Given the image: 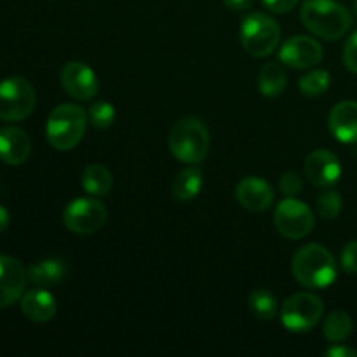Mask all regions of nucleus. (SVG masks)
Instances as JSON below:
<instances>
[{"mask_svg":"<svg viewBox=\"0 0 357 357\" xmlns=\"http://www.w3.org/2000/svg\"><path fill=\"white\" fill-rule=\"evenodd\" d=\"M241 42L248 54L253 58H265L278 49L281 42V28L268 14L251 13L241 24Z\"/></svg>","mask_w":357,"mask_h":357,"instance_id":"5","label":"nucleus"},{"mask_svg":"<svg viewBox=\"0 0 357 357\" xmlns=\"http://www.w3.org/2000/svg\"><path fill=\"white\" fill-rule=\"evenodd\" d=\"M330 131L338 142L357 143V101H340L328 117Z\"/></svg>","mask_w":357,"mask_h":357,"instance_id":"16","label":"nucleus"},{"mask_svg":"<svg viewBox=\"0 0 357 357\" xmlns=\"http://www.w3.org/2000/svg\"><path fill=\"white\" fill-rule=\"evenodd\" d=\"M328 357H357V351L351 347H345V345H335V347L328 349L326 351Z\"/></svg>","mask_w":357,"mask_h":357,"instance_id":"31","label":"nucleus"},{"mask_svg":"<svg viewBox=\"0 0 357 357\" xmlns=\"http://www.w3.org/2000/svg\"><path fill=\"white\" fill-rule=\"evenodd\" d=\"M204 185L202 171L199 167H185L176 174L173 181V195L181 202H188L197 197Z\"/></svg>","mask_w":357,"mask_h":357,"instance_id":"19","label":"nucleus"},{"mask_svg":"<svg viewBox=\"0 0 357 357\" xmlns=\"http://www.w3.org/2000/svg\"><path fill=\"white\" fill-rule=\"evenodd\" d=\"M261 2H264V6L267 7L268 10H272V13L286 14L291 9H295L296 3H298L300 0H261Z\"/></svg>","mask_w":357,"mask_h":357,"instance_id":"30","label":"nucleus"},{"mask_svg":"<svg viewBox=\"0 0 357 357\" xmlns=\"http://www.w3.org/2000/svg\"><path fill=\"white\" fill-rule=\"evenodd\" d=\"M63 89L79 101H91L98 94L100 84H98L96 73L91 66L80 61H70L61 70Z\"/></svg>","mask_w":357,"mask_h":357,"instance_id":"11","label":"nucleus"},{"mask_svg":"<svg viewBox=\"0 0 357 357\" xmlns=\"http://www.w3.org/2000/svg\"><path fill=\"white\" fill-rule=\"evenodd\" d=\"M68 267L59 258H45V260L37 261L26 271L28 281L33 282L38 288H47V286L58 284L61 279H65Z\"/></svg>","mask_w":357,"mask_h":357,"instance_id":"18","label":"nucleus"},{"mask_svg":"<svg viewBox=\"0 0 357 357\" xmlns=\"http://www.w3.org/2000/svg\"><path fill=\"white\" fill-rule=\"evenodd\" d=\"M342 268L349 274H357V241L345 244L344 251H342Z\"/></svg>","mask_w":357,"mask_h":357,"instance_id":"28","label":"nucleus"},{"mask_svg":"<svg viewBox=\"0 0 357 357\" xmlns=\"http://www.w3.org/2000/svg\"><path fill=\"white\" fill-rule=\"evenodd\" d=\"M107 222V208L96 197H79L68 202L63 211V223L77 236L98 232Z\"/></svg>","mask_w":357,"mask_h":357,"instance_id":"8","label":"nucleus"},{"mask_svg":"<svg viewBox=\"0 0 357 357\" xmlns=\"http://www.w3.org/2000/svg\"><path fill=\"white\" fill-rule=\"evenodd\" d=\"M37 96L35 89L23 77H7L0 82V119L20 122L33 112Z\"/></svg>","mask_w":357,"mask_h":357,"instance_id":"7","label":"nucleus"},{"mask_svg":"<svg viewBox=\"0 0 357 357\" xmlns=\"http://www.w3.org/2000/svg\"><path fill=\"white\" fill-rule=\"evenodd\" d=\"M286 84H288V79H286L284 70H282V66L279 63H265L260 68V73H258V89H260V93L264 96H281L286 89Z\"/></svg>","mask_w":357,"mask_h":357,"instance_id":"20","label":"nucleus"},{"mask_svg":"<svg viewBox=\"0 0 357 357\" xmlns=\"http://www.w3.org/2000/svg\"><path fill=\"white\" fill-rule=\"evenodd\" d=\"M303 169L310 183L321 188H333L342 176V164L338 157L324 149L310 152Z\"/></svg>","mask_w":357,"mask_h":357,"instance_id":"12","label":"nucleus"},{"mask_svg":"<svg viewBox=\"0 0 357 357\" xmlns=\"http://www.w3.org/2000/svg\"><path fill=\"white\" fill-rule=\"evenodd\" d=\"M323 59V47L319 42L305 35L288 38L279 49V61L296 70H307L319 65Z\"/></svg>","mask_w":357,"mask_h":357,"instance_id":"10","label":"nucleus"},{"mask_svg":"<svg viewBox=\"0 0 357 357\" xmlns=\"http://www.w3.org/2000/svg\"><path fill=\"white\" fill-rule=\"evenodd\" d=\"M31 143L26 132L16 126L0 129V160L9 166H21L30 157Z\"/></svg>","mask_w":357,"mask_h":357,"instance_id":"15","label":"nucleus"},{"mask_svg":"<svg viewBox=\"0 0 357 357\" xmlns=\"http://www.w3.org/2000/svg\"><path fill=\"white\" fill-rule=\"evenodd\" d=\"M291 272L305 288L324 289L337 281V261L321 244H307L293 257Z\"/></svg>","mask_w":357,"mask_h":357,"instance_id":"2","label":"nucleus"},{"mask_svg":"<svg viewBox=\"0 0 357 357\" xmlns=\"http://www.w3.org/2000/svg\"><path fill=\"white\" fill-rule=\"evenodd\" d=\"M331 86V75L326 70H312L298 80V87L305 96H321Z\"/></svg>","mask_w":357,"mask_h":357,"instance_id":"24","label":"nucleus"},{"mask_svg":"<svg viewBox=\"0 0 357 357\" xmlns=\"http://www.w3.org/2000/svg\"><path fill=\"white\" fill-rule=\"evenodd\" d=\"M314 213L305 202L295 197H286L278 204L274 213V225L281 236L291 241H300L314 229Z\"/></svg>","mask_w":357,"mask_h":357,"instance_id":"9","label":"nucleus"},{"mask_svg":"<svg viewBox=\"0 0 357 357\" xmlns=\"http://www.w3.org/2000/svg\"><path fill=\"white\" fill-rule=\"evenodd\" d=\"M300 20L310 33L326 40H338L352 24L351 13L335 0H305Z\"/></svg>","mask_w":357,"mask_h":357,"instance_id":"1","label":"nucleus"},{"mask_svg":"<svg viewBox=\"0 0 357 357\" xmlns=\"http://www.w3.org/2000/svg\"><path fill=\"white\" fill-rule=\"evenodd\" d=\"M317 213L323 220H335L342 213L344 201L337 190H326L317 197Z\"/></svg>","mask_w":357,"mask_h":357,"instance_id":"25","label":"nucleus"},{"mask_svg":"<svg viewBox=\"0 0 357 357\" xmlns=\"http://www.w3.org/2000/svg\"><path fill=\"white\" fill-rule=\"evenodd\" d=\"M89 117L79 105L63 103L51 112L45 124V136L56 150H72L82 142Z\"/></svg>","mask_w":357,"mask_h":357,"instance_id":"4","label":"nucleus"},{"mask_svg":"<svg viewBox=\"0 0 357 357\" xmlns=\"http://www.w3.org/2000/svg\"><path fill=\"white\" fill-rule=\"evenodd\" d=\"M28 275L20 260L0 255V309L10 307L24 295Z\"/></svg>","mask_w":357,"mask_h":357,"instance_id":"13","label":"nucleus"},{"mask_svg":"<svg viewBox=\"0 0 357 357\" xmlns=\"http://www.w3.org/2000/svg\"><path fill=\"white\" fill-rule=\"evenodd\" d=\"M112 173L101 164H89L82 173V187L93 197H105L112 190Z\"/></svg>","mask_w":357,"mask_h":357,"instance_id":"21","label":"nucleus"},{"mask_svg":"<svg viewBox=\"0 0 357 357\" xmlns=\"http://www.w3.org/2000/svg\"><path fill=\"white\" fill-rule=\"evenodd\" d=\"M323 300L314 293H296L289 296L281 307L282 326L293 333H305L314 330L323 317Z\"/></svg>","mask_w":357,"mask_h":357,"instance_id":"6","label":"nucleus"},{"mask_svg":"<svg viewBox=\"0 0 357 357\" xmlns=\"http://www.w3.org/2000/svg\"><path fill=\"white\" fill-rule=\"evenodd\" d=\"M248 307L258 319L272 321L279 312L278 296L265 288H257L248 296Z\"/></svg>","mask_w":357,"mask_h":357,"instance_id":"22","label":"nucleus"},{"mask_svg":"<svg viewBox=\"0 0 357 357\" xmlns=\"http://www.w3.org/2000/svg\"><path fill=\"white\" fill-rule=\"evenodd\" d=\"M9 227V211L3 206H0V232Z\"/></svg>","mask_w":357,"mask_h":357,"instance_id":"33","label":"nucleus"},{"mask_svg":"<svg viewBox=\"0 0 357 357\" xmlns=\"http://www.w3.org/2000/svg\"><path fill=\"white\" fill-rule=\"evenodd\" d=\"M354 13H356V16H357V0L354 2Z\"/></svg>","mask_w":357,"mask_h":357,"instance_id":"34","label":"nucleus"},{"mask_svg":"<svg viewBox=\"0 0 357 357\" xmlns=\"http://www.w3.org/2000/svg\"><path fill=\"white\" fill-rule=\"evenodd\" d=\"M115 115H117L115 107L110 101H96L94 105H91L87 117L96 129H107L114 124Z\"/></svg>","mask_w":357,"mask_h":357,"instance_id":"26","label":"nucleus"},{"mask_svg":"<svg viewBox=\"0 0 357 357\" xmlns=\"http://www.w3.org/2000/svg\"><path fill=\"white\" fill-rule=\"evenodd\" d=\"M171 153L185 164L202 162L209 152V131L197 117L180 119L167 136Z\"/></svg>","mask_w":357,"mask_h":357,"instance_id":"3","label":"nucleus"},{"mask_svg":"<svg viewBox=\"0 0 357 357\" xmlns=\"http://www.w3.org/2000/svg\"><path fill=\"white\" fill-rule=\"evenodd\" d=\"M344 63L352 73H357V31L349 37L344 47Z\"/></svg>","mask_w":357,"mask_h":357,"instance_id":"29","label":"nucleus"},{"mask_svg":"<svg viewBox=\"0 0 357 357\" xmlns=\"http://www.w3.org/2000/svg\"><path fill=\"white\" fill-rule=\"evenodd\" d=\"M302 178L296 173L288 171V173L282 174L281 180H279V192H281L282 195H286V197H295V195H298L300 190H302Z\"/></svg>","mask_w":357,"mask_h":357,"instance_id":"27","label":"nucleus"},{"mask_svg":"<svg viewBox=\"0 0 357 357\" xmlns=\"http://www.w3.org/2000/svg\"><path fill=\"white\" fill-rule=\"evenodd\" d=\"M21 310L33 323H47L56 316V298L47 289H30L21 296Z\"/></svg>","mask_w":357,"mask_h":357,"instance_id":"17","label":"nucleus"},{"mask_svg":"<svg viewBox=\"0 0 357 357\" xmlns=\"http://www.w3.org/2000/svg\"><path fill=\"white\" fill-rule=\"evenodd\" d=\"M223 3H225L229 9L244 10V9H250L251 3H253V0H223Z\"/></svg>","mask_w":357,"mask_h":357,"instance_id":"32","label":"nucleus"},{"mask_svg":"<svg viewBox=\"0 0 357 357\" xmlns=\"http://www.w3.org/2000/svg\"><path fill=\"white\" fill-rule=\"evenodd\" d=\"M352 330H354V323H352V317L345 310H333L324 319L323 324L324 337L331 344H340V342L347 340L351 337Z\"/></svg>","mask_w":357,"mask_h":357,"instance_id":"23","label":"nucleus"},{"mask_svg":"<svg viewBox=\"0 0 357 357\" xmlns=\"http://www.w3.org/2000/svg\"><path fill=\"white\" fill-rule=\"evenodd\" d=\"M274 188L258 176H246L237 183L236 199L248 211H267L274 202Z\"/></svg>","mask_w":357,"mask_h":357,"instance_id":"14","label":"nucleus"}]
</instances>
